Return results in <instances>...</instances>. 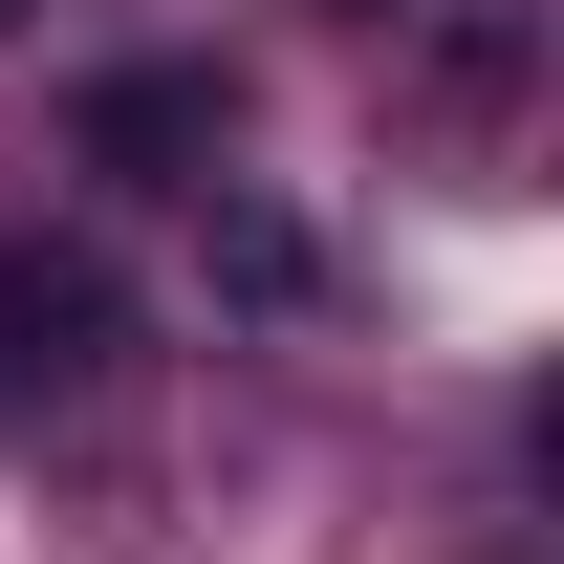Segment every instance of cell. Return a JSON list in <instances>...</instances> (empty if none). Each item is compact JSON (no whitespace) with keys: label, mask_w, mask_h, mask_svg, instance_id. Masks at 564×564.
I'll return each mask as SVG.
<instances>
[{"label":"cell","mask_w":564,"mask_h":564,"mask_svg":"<svg viewBox=\"0 0 564 564\" xmlns=\"http://www.w3.org/2000/svg\"><path fill=\"white\" fill-rule=\"evenodd\" d=\"M0 22H22V0H0Z\"/></svg>","instance_id":"cell-3"},{"label":"cell","mask_w":564,"mask_h":564,"mask_svg":"<svg viewBox=\"0 0 564 564\" xmlns=\"http://www.w3.org/2000/svg\"><path fill=\"white\" fill-rule=\"evenodd\" d=\"M87 152H217V87H196V66L109 87V109H87Z\"/></svg>","instance_id":"cell-2"},{"label":"cell","mask_w":564,"mask_h":564,"mask_svg":"<svg viewBox=\"0 0 564 564\" xmlns=\"http://www.w3.org/2000/svg\"><path fill=\"white\" fill-rule=\"evenodd\" d=\"M109 348H131L109 261H66V239H0V434H44L66 391H109Z\"/></svg>","instance_id":"cell-1"}]
</instances>
